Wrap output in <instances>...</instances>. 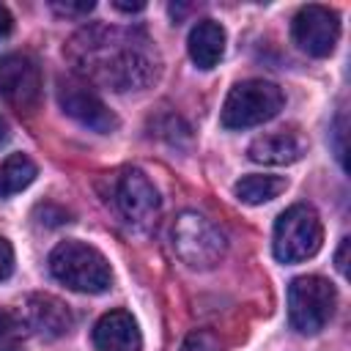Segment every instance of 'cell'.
<instances>
[{
    "mask_svg": "<svg viewBox=\"0 0 351 351\" xmlns=\"http://www.w3.org/2000/svg\"><path fill=\"white\" fill-rule=\"evenodd\" d=\"M66 58L90 82L110 90H143L156 82L162 60L143 30L88 25L66 44Z\"/></svg>",
    "mask_w": 351,
    "mask_h": 351,
    "instance_id": "1",
    "label": "cell"
},
{
    "mask_svg": "<svg viewBox=\"0 0 351 351\" xmlns=\"http://www.w3.org/2000/svg\"><path fill=\"white\" fill-rule=\"evenodd\" d=\"M49 271L58 282L77 293H104L112 285V269L107 258L77 239L60 241L49 252Z\"/></svg>",
    "mask_w": 351,
    "mask_h": 351,
    "instance_id": "2",
    "label": "cell"
},
{
    "mask_svg": "<svg viewBox=\"0 0 351 351\" xmlns=\"http://www.w3.org/2000/svg\"><path fill=\"white\" fill-rule=\"evenodd\" d=\"M285 104L282 88L269 80H244L236 82L222 104L219 123L225 129H250L271 121Z\"/></svg>",
    "mask_w": 351,
    "mask_h": 351,
    "instance_id": "3",
    "label": "cell"
},
{
    "mask_svg": "<svg viewBox=\"0 0 351 351\" xmlns=\"http://www.w3.org/2000/svg\"><path fill=\"white\" fill-rule=\"evenodd\" d=\"M222 230L197 211H184L173 222V250L189 269H214L225 258Z\"/></svg>",
    "mask_w": 351,
    "mask_h": 351,
    "instance_id": "4",
    "label": "cell"
},
{
    "mask_svg": "<svg viewBox=\"0 0 351 351\" xmlns=\"http://www.w3.org/2000/svg\"><path fill=\"white\" fill-rule=\"evenodd\" d=\"M324 244V225L315 208L296 203L285 208L274 222V258L280 263H302L313 258Z\"/></svg>",
    "mask_w": 351,
    "mask_h": 351,
    "instance_id": "5",
    "label": "cell"
},
{
    "mask_svg": "<svg viewBox=\"0 0 351 351\" xmlns=\"http://www.w3.org/2000/svg\"><path fill=\"white\" fill-rule=\"evenodd\" d=\"M337 291L326 277L304 274L288 285V318L302 335H318L335 315Z\"/></svg>",
    "mask_w": 351,
    "mask_h": 351,
    "instance_id": "6",
    "label": "cell"
},
{
    "mask_svg": "<svg viewBox=\"0 0 351 351\" xmlns=\"http://www.w3.org/2000/svg\"><path fill=\"white\" fill-rule=\"evenodd\" d=\"M110 186V200L129 225L143 228L154 222V217L159 214V192L145 178V173L126 167L112 176Z\"/></svg>",
    "mask_w": 351,
    "mask_h": 351,
    "instance_id": "7",
    "label": "cell"
},
{
    "mask_svg": "<svg viewBox=\"0 0 351 351\" xmlns=\"http://www.w3.org/2000/svg\"><path fill=\"white\" fill-rule=\"evenodd\" d=\"M291 36L302 52L326 58L335 52V44L340 38V16L326 5H302L291 22Z\"/></svg>",
    "mask_w": 351,
    "mask_h": 351,
    "instance_id": "8",
    "label": "cell"
},
{
    "mask_svg": "<svg viewBox=\"0 0 351 351\" xmlns=\"http://www.w3.org/2000/svg\"><path fill=\"white\" fill-rule=\"evenodd\" d=\"M58 104L69 118H74L80 126H88L90 132L110 134L118 129L115 112L99 99V93L88 82H80L71 77L60 80L58 82Z\"/></svg>",
    "mask_w": 351,
    "mask_h": 351,
    "instance_id": "9",
    "label": "cell"
},
{
    "mask_svg": "<svg viewBox=\"0 0 351 351\" xmlns=\"http://www.w3.org/2000/svg\"><path fill=\"white\" fill-rule=\"evenodd\" d=\"M0 96L19 112H30L41 96V71L30 55L11 52L0 58Z\"/></svg>",
    "mask_w": 351,
    "mask_h": 351,
    "instance_id": "10",
    "label": "cell"
},
{
    "mask_svg": "<svg viewBox=\"0 0 351 351\" xmlns=\"http://www.w3.org/2000/svg\"><path fill=\"white\" fill-rule=\"evenodd\" d=\"M22 315H25V326L47 340L63 337L74 326V315H71L69 304L52 293H30L25 299Z\"/></svg>",
    "mask_w": 351,
    "mask_h": 351,
    "instance_id": "11",
    "label": "cell"
},
{
    "mask_svg": "<svg viewBox=\"0 0 351 351\" xmlns=\"http://www.w3.org/2000/svg\"><path fill=\"white\" fill-rule=\"evenodd\" d=\"M307 154V140L296 129H280L261 134L250 143L247 156L258 165H293Z\"/></svg>",
    "mask_w": 351,
    "mask_h": 351,
    "instance_id": "12",
    "label": "cell"
},
{
    "mask_svg": "<svg viewBox=\"0 0 351 351\" xmlns=\"http://www.w3.org/2000/svg\"><path fill=\"white\" fill-rule=\"evenodd\" d=\"M93 346L96 351H140L143 337L132 313L126 310L104 313L93 326Z\"/></svg>",
    "mask_w": 351,
    "mask_h": 351,
    "instance_id": "13",
    "label": "cell"
},
{
    "mask_svg": "<svg viewBox=\"0 0 351 351\" xmlns=\"http://www.w3.org/2000/svg\"><path fill=\"white\" fill-rule=\"evenodd\" d=\"M186 49H189V58L197 69H203V71L214 69L225 55V27L214 19H200L189 30Z\"/></svg>",
    "mask_w": 351,
    "mask_h": 351,
    "instance_id": "14",
    "label": "cell"
},
{
    "mask_svg": "<svg viewBox=\"0 0 351 351\" xmlns=\"http://www.w3.org/2000/svg\"><path fill=\"white\" fill-rule=\"evenodd\" d=\"M288 189V178L282 176H266V173H252V176H241L233 186L236 197L247 206H261L269 203L274 197H280Z\"/></svg>",
    "mask_w": 351,
    "mask_h": 351,
    "instance_id": "15",
    "label": "cell"
},
{
    "mask_svg": "<svg viewBox=\"0 0 351 351\" xmlns=\"http://www.w3.org/2000/svg\"><path fill=\"white\" fill-rule=\"evenodd\" d=\"M38 176L36 162L27 154H11L0 162V197H11L27 189Z\"/></svg>",
    "mask_w": 351,
    "mask_h": 351,
    "instance_id": "16",
    "label": "cell"
},
{
    "mask_svg": "<svg viewBox=\"0 0 351 351\" xmlns=\"http://www.w3.org/2000/svg\"><path fill=\"white\" fill-rule=\"evenodd\" d=\"M22 324L14 313L0 307V351H22Z\"/></svg>",
    "mask_w": 351,
    "mask_h": 351,
    "instance_id": "17",
    "label": "cell"
},
{
    "mask_svg": "<svg viewBox=\"0 0 351 351\" xmlns=\"http://www.w3.org/2000/svg\"><path fill=\"white\" fill-rule=\"evenodd\" d=\"M181 351H222V346H219V340H217L211 332H206V329H195V332L186 335Z\"/></svg>",
    "mask_w": 351,
    "mask_h": 351,
    "instance_id": "18",
    "label": "cell"
},
{
    "mask_svg": "<svg viewBox=\"0 0 351 351\" xmlns=\"http://www.w3.org/2000/svg\"><path fill=\"white\" fill-rule=\"evenodd\" d=\"M93 8H96L93 0H82V3H71V0L60 3V0H55V3H52V11L60 14V16H88Z\"/></svg>",
    "mask_w": 351,
    "mask_h": 351,
    "instance_id": "19",
    "label": "cell"
},
{
    "mask_svg": "<svg viewBox=\"0 0 351 351\" xmlns=\"http://www.w3.org/2000/svg\"><path fill=\"white\" fill-rule=\"evenodd\" d=\"M11 271H14V247L8 239L0 236V282L8 280Z\"/></svg>",
    "mask_w": 351,
    "mask_h": 351,
    "instance_id": "20",
    "label": "cell"
},
{
    "mask_svg": "<svg viewBox=\"0 0 351 351\" xmlns=\"http://www.w3.org/2000/svg\"><path fill=\"white\" fill-rule=\"evenodd\" d=\"M348 247H351V241H348V239H340V247H337V252H335V266H337L340 274L348 271Z\"/></svg>",
    "mask_w": 351,
    "mask_h": 351,
    "instance_id": "21",
    "label": "cell"
},
{
    "mask_svg": "<svg viewBox=\"0 0 351 351\" xmlns=\"http://www.w3.org/2000/svg\"><path fill=\"white\" fill-rule=\"evenodd\" d=\"M11 27H14V16L5 5H0V38H5L11 33Z\"/></svg>",
    "mask_w": 351,
    "mask_h": 351,
    "instance_id": "22",
    "label": "cell"
},
{
    "mask_svg": "<svg viewBox=\"0 0 351 351\" xmlns=\"http://www.w3.org/2000/svg\"><path fill=\"white\" fill-rule=\"evenodd\" d=\"M112 5H115L118 11H126V14H134V11H143V8H145V3H118V0H115Z\"/></svg>",
    "mask_w": 351,
    "mask_h": 351,
    "instance_id": "23",
    "label": "cell"
},
{
    "mask_svg": "<svg viewBox=\"0 0 351 351\" xmlns=\"http://www.w3.org/2000/svg\"><path fill=\"white\" fill-rule=\"evenodd\" d=\"M8 137H11V129H8V121H5L3 115H0V145H3V143H5Z\"/></svg>",
    "mask_w": 351,
    "mask_h": 351,
    "instance_id": "24",
    "label": "cell"
}]
</instances>
